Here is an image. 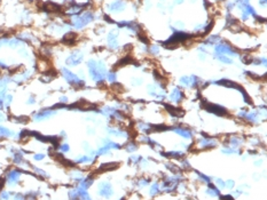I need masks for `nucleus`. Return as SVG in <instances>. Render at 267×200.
Listing matches in <instances>:
<instances>
[{"mask_svg": "<svg viewBox=\"0 0 267 200\" xmlns=\"http://www.w3.org/2000/svg\"><path fill=\"white\" fill-rule=\"evenodd\" d=\"M13 135V132L4 126H0V137H11Z\"/></svg>", "mask_w": 267, "mask_h": 200, "instance_id": "14", "label": "nucleus"}, {"mask_svg": "<svg viewBox=\"0 0 267 200\" xmlns=\"http://www.w3.org/2000/svg\"><path fill=\"white\" fill-rule=\"evenodd\" d=\"M108 79L110 80V82H114L115 80H116V74L114 73V72H111V73H109V76H108Z\"/></svg>", "mask_w": 267, "mask_h": 200, "instance_id": "25", "label": "nucleus"}, {"mask_svg": "<svg viewBox=\"0 0 267 200\" xmlns=\"http://www.w3.org/2000/svg\"><path fill=\"white\" fill-rule=\"evenodd\" d=\"M184 98V94L179 88H174V91L172 92V94L170 95V100L172 102H180Z\"/></svg>", "mask_w": 267, "mask_h": 200, "instance_id": "11", "label": "nucleus"}, {"mask_svg": "<svg viewBox=\"0 0 267 200\" xmlns=\"http://www.w3.org/2000/svg\"><path fill=\"white\" fill-rule=\"evenodd\" d=\"M24 198H25V200H37L36 194H33V193H29L27 197H24Z\"/></svg>", "mask_w": 267, "mask_h": 200, "instance_id": "24", "label": "nucleus"}, {"mask_svg": "<svg viewBox=\"0 0 267 200\" xmlns=\"http://www.w3.org/2000/svg\"><path fill=\"white\" fill-rule=\"evenodd\" d=\"M100 193L105 197H110L111 196V185L108 184V183H105L102 184L101 187H100Z\"/></svg>", "mask_w": 267, "mask_h": 200, "instance_id": "12", "label": "nucleus"}, {"mask_svg": "<svg viewBox=\"0 0 267 200\" xmlns=\"http://www.w3.org/2000/svg\"><path fill=\"white\" fill-rule=\"evenodd\" d=\"M44 157H45L44 154H36V156H35V159L36 160H41V159H44Z\"/></svg>", "mask_w": 267, "mask_h": 200, "instance_id": "30", "label": "nucleus"}, {"mask_svg": "<svg viewBox=\"0 0 267 200\" xmlns=\"http://www.w3.org/2000/svg\"><path fill=\"white\" fill-rule=\"evenodd\" d=\"M111 87H112V89H114L116 93H124V91H125L124 87H123L120 84H115V82H114Z\"/></svg>", "mask_w": 267, "mask_h": 200, "instance_id": "20", "label": "nucleus"}, {"mask_svg": "<svg viewBox=\"0 0 267 200\" xmlns=\"http://www.w3.org/2000/svg\"><path fill=\"white\" fill-rule=\"evenodd\" d=\"M36 101H35V96H30L29 100H28V104H35Z\"/></svg>", "mask_w": 267, "mask_h": 200, "instance_id": "27", "label": "nucleus"}, {"mask_svg": "<svg viewBox=\"0 0 267 200\" xmlns=\"http://www.w3.org/2000/svg\"><path fill=\"white\" fill-rule=\"evenodd\" d=\"M5 109V104H4V98H0V110Z\"/></svg>", "mask_w": 267, "mask_h": 200, "instance_id": "32", "label": "nucleus"}, {"mask_svg": "<svg viewBox=\"0 0 267 200\" xmlns=\"http://www.w3.org/2000/svg\"><path fill=\"white\" fill-rule=\"evenodd\" d=\"M87 67H88V70H90L91 77H92V79L94 81L101 82L102 80L105 79V76H106V67H105V64H102L101 62L97 63L95 61H90Z\"/></svg>", "mask_w": 267, "mask_h": 200, "instance_id": "1", "label": "nucleus"}, {"mask_svg": "<svg viewBox=\"0 0 267 200\" xmlns=\"http://www.w3.org/2000/svg\"><path fill=\"white\" fill-rule=\"evenodd\" d=\"M56 114V111L55 110H51V109H45V110H41L39 112H37L35 116H33V119L36 121H40V120H45L48 119L51 117H53Z\"/></svg>", "mask_w": 267, "mask_h": 200, "instance_id": "5", "label": "nucleus"}, {"mask_svg": "<svg viewBox=\"0 0 267 200\" xmlns=\"http://www.w3.org/2000/svg\"><path fill=\"white\" fill-rule=\"evenodd\" d=\"M6 69H9L8 65H6V63H4V62L0 61V70H6Z\"/></svg>", "mask_w": 267, "mask_h": 200, "instance_id": "28", "label": "nucleus"}, {"mask_svg": "<svg viewBox=\"0 0 267 200\" xmlns=\"http://www.w3.org/2000/svg\"><path fill=\"white\" fill-rule=\"evenodd\" d=\"M241 60H242L245 64H249V63H251V62H252V57H251V55H244V56H242V57H241Z\"/></svg>", "mask_w": 267, "mask_h": 200, "instance_id": "21", "label": "nucleus"}, {"mask_svg": "<svg viewBox=\"0 0 267 200\" xmlns=\"http://www.w3.org/2000/svg\"><path fill=\"white\" fill-rule=\"evenodd\" d=\"M61 72H62L63 78L66 79V81H67L69 85H71V86H73V87H77V88H80V87H83V86L85 85L84 80L80 79L77 74L72 73L70 70L63 67V69L61 70Z\"/></svg>", "mask_w": 267, "mask_h": 200, "instance_id": "2", "label": "nucleus"}, {"mask_svg": "<svg viewBox=\"0 0 267 200\" xmlns=\"http://www.w3.org/2000/svg\"><path fill=\"white\" fill-rule=\"evenodd\" d=\"M174 132L178 134H180L181 136H184L185 138H190L191 137V134H190V132L189 131H187V128H185V129H181V128H177V129H174Z\"/></svg>", "mask_w": 267, "mask_h": 200, "instance_id": "16", "label": "nucleus"}, {"mask_svg": "<svg viewBox=\"0 0 267 200\" xmlns=\"http://www.w3.org/2000/svg\"><path fill=\"white\" fill-rule=\"evenodd\" d=\"M0 199L1 200H8L9 199V193H8V192H6V191L0 192Z\"/></svg>", "mask_w": 267, "mask_h": 200, "instance_id": "22", "label": "nucleus"}, {"mask_svg": "<svg viewBox=\"0 0 267 200\" xmlns=\"http://www.w3.org/2000/svg\"><path fill=\"white\" fill-rule=\"evenodd\" d=\"M117 167H118V164L111 162V164H106V165L101 166L100 171H111V169H115V168H117Z\"/></svg>", "mask_w": 267, "mask_h": 200, "instance_id": "18", "label": "nucleus"}, {"mask_svg": "<svg viewBox=\"0 0 267 200\" xmlns=\"http://www.w3.org/2000/svg\"><path fill=\"white\" fill-rule=\"evenodd\" d=\"M215 57L220 61V62H222V63H232V60L230 58H228V57H226V56H222L221 54H218L217 53V55H215Z\"/></svg>", "mask_w": 267, "mask_h": 200, "instance_id": "19", "label": "nucleus"}, {"mask_svg": "<svg viewBox=\"0 0 267 200\" xmlns=\"http://www.w3.org/2000/svg\"><path fill=\"white\" fill-rule=\"evenodd\" d=\"M83 58H84V56H83V54L80 53V52H75V53H72L71 55H69V57L66 60V63H67V65H69V67H76V65H78V64L81 63Z\"/></svg>", "mask_w": 267, "mask_h": 200, "instance_id": "4", "label": "nucleus"}, {"mask_svg": "<svg viewBox=\"0 0 267 200\" xmlns=\"http://www.w3.org/2000/svg\"><path fill=\"white\" fill-rule=\"evenodd\" d=\"M42 9L46 12H49V13H57L61 11V6H59L57 4L52 2V1H47L46 4H44Z\"/></svg>", "mask_w": 267, "mask_h": 200, "instance_id": "8", "label": "nucleus"}, {"mask_svg": "<svg viewBox=\"0 0 267 200\" xmlns=\"http://www.w3.org/2000/svg\"><path fill=\"white\" fill-rule=\"evenodd\" d=\"M166 109H167V111L172 114V116H174V117H182L184 116V111H181V109H177V107H171V105H166Z\"/></svg>", "mask_w": 267, "mask_h": 200, "instance_id": "13", "label": "nucleus"}, {"mask_svg": "<svg viewBox=\"0 0 267 200\" xmlns=\"http://www.w3.org/2000/svg\"><path fill=\"white\" fill-rule=\"evenodd\" d=\"M108 41H109V47H110V48H116L117 45H118V44H117V37H116V34H114V33H110Z\"/></svg>", "mask_w": 267, "mask_h": 200, "instance_id": "15", "label": "nucleus"}, {"mask_svg": "<svg viewBox=\"0 0 267 200\" xmlns=\"http://www.w3.org/2000/svg\"><path fill=\"white\" fill-rule=\"evenodd\" d=\"M14 200H24V196L22 193H17V194H15Z\"/></svg>", "mask_w": 267, "mask_h": 200, "instance_id": "26", "label": "nucleus"}, {"mask_svg": "<svg viewBox=\"0 0 267 200\" xmlns=\"http://www.w3.org/2000/svg\"><path fill=\"white\" fill-rule=\"evenodd\" d=\"M111 11H115V12H118V11H121L124 8V2L123 1H116L114 2L111 6H110Z\"/></svg>", "mask_w": 267, "mask_h": 200, "instance_id": "17", "label": "nucleus"}, {"mask_svg": "<svg viewBox=\"0 0 267 200\" xmlns=\"http://www.w3.org/2000/svg\"><path fill=\"white\" fill-rule=\"evenodd\" d=\"M215 51L217 53H222V54H232V55H236V51L229 46V45H218L215 47Z\"/></svg>", "mask_w": 267, "mask_h": 200, "instance_id": "7", "label": "nucleus"}, {"mask_svg": "<svg viewBox=\"0 0 267 200\" xmlns=\"http://www.w3.org/2000/svg\"><path fill=\"white\" fill-rule=\"evenodd\" d=\"M5 118H6V117H5V114H4V113L0 111V122H1V121H4V120H5Z\"/></svg>", "mask_w": 267, "mask_h": 200, "instance_id": "33", "label": "nucleus"}, {"mask_svg": "<svg viewBox=\"0 0 267 200\" xmlns=\"http://www.w3.org/2000/svg\"><path fill=\"white\" fill-rule=\"evenodd\" d=\"M59 147H60V150H61L62 152H68V151H69V145H68V144H61Z\"/></svg>", "mask_w": 267, "mask_h": 200, "instance_id": "23", "label": "nucleus"}, {"mask_svg": "<svg viewBox=\"0 0 267 200\" xmlns=\"http://www.w3.org/2000/svg\"><path fill=\"white\" fill-rule=\"evenodd\" d=\"M20 176H21L20 171H16V169L11 171L9 173L7 174V183L8 184H15L20 180Z\"/></svg>", "mask_w": 267, "mask_h": 200, "instance_id": "9", "label": "nucleus"}, {"mask_svg": "<svg viewBox=\"0 0 267 200\" xmlns=\"http://www.w3.org/2000/svg\"><path fill=\"white\" fill-rule=\"evenodd\" d=\"M60 102H61V103H67V102H68V97H66V96H62V97L60 98Z\"/></svg>", "mask_w": 267, "mask_h": 200, "instance_id": "31", "label": "nucleus"}, {"mask_svg": "<svg viewBox=\"0 0 267 200\" xmlns=\"http://www.w3.org/2000/svg\"><path fill=\"white\" fill-rule=\"evenodd\" d=\"M221 200H234V198L232 196H224L221 197Z\"/></svg>", "mask_w": 267, "mask_h": 200, "instance_id": "29", "label": "nucleus"}, {"mask_svg": "<svg viewBox=\"0 0 267 200\" xmlns=\"http://www.w3.org/2000/svg\"><path fill=\"white\" fill-rule=\"evenodd\" d=\"M4 183H5V181H4L2 178H0V190L2 189V185H4Z\"/></svg>", "mask_w": 267, "mask_h": 200, "instance_id": "34", "label": "nucleus"}, {"mask_svg": "<svg viewBox=\"0 0 267 200\" xmlns=\"http://www.w3.org/2000/svg\"><path fill=\"white\" fill-rule=\"evenodd\" d=\"M204 107L206 111L209 112H212V113H215L218 116H222V114H226V110L224 107H219V105H214V104H204Z\"/></svg>", "mask_w": 267, "mask_h": 200, "instance_id": "6", "label": "nucleus"}, {"mask_svg": "<svg viewBox=\"0 0 267 200\" xmlns=\"http://www.w3.org/2000/svg\"><path fill=\"white\" fill-rule=\"evenodd\" d=\"M77 38H78V36H77L75 32H69L67 34H64L62 41H63L64 44H67V45H73V44L77 41Z\"/></svg>", "mask_w": 267, "mask_h": 200, "instance_id": "10", "label": "nucleus"}, {"mask_svg": "<svg viewBox=\"0 0 267 200\" xmlns=\"http://www.w3.org/2000/svg\"><path fill=\"white\" fill-rule=\"evenodd\" d=\"M92 20H93V14L87 12V13H84L80 16H77V17L72 18V25L75 27H77V29H81L86 24H88Z\"/></svg>", "mask_w": 267, "mask_h": 200, "instance_id": "3", "label": "nucleus"}]
</instances>
